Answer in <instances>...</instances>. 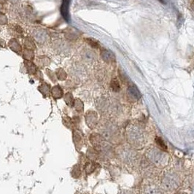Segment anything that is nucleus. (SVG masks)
Listing matches in <instances>:
<instances>
[{
    "mask_svg": "<svg viewBox=\"0 0 194 194\" xmlns=\"http://www.w3.org/2000/svg\"><path fill=\"white\" fill-rule=\"evenodd\" d=\"M117 129L113 123L107 122L104 124L101 129V134L103 138L106 140H112L115 137H116Z\"/></svg>",
    "mask_w": 194,
    "mask_h": 194,
    "instance_id": "423d86ee",
    "label": "nucleus"
},
{
    "mask_svg": "<svg viewBox=\"0 0 194 194\" xmlns=\"http://www.w3.org/2000/svg\"><path fill=\"white\" fill-rule=\"evenodd\" d=\"M110 87H111V89H113V91H114L115 92L119 91L121 89L120 84H119L118 81H117V79L112 80V81L110 83Z\"/></svg>",
    "mask_w": 194,
    "mask_h": 194,
    "instance_id": "9b49d317",
    "label": "nucleus"
},
{
    "mask_svg": "<svg viewBox=\"0 0 194 194\" xmlns=\"http://www.w3.org/2000/svg\"><path fill=\"white\" fill-rule=\"evenodd\" d=\"M128 95L129 96V97H131V99L134 100H138L141 97V93L140 90L137 89V86L134 85H132L129 87Z\"/></svg>",
    "mask_w": 194,
    "mask_h": 194,
    "instance_id": "1a4fd4ad",
    "label": "nucleus"
},
{
    "mask_svg": "<svg viewBox=\"0 0 194 194\" xmlns=\"http://www.w3.org/2000/svg\"><path fill=\"white\" fill-rule=\"evenodd\" d=\"M86 123L89 126V128L93 129L97 126L98 116L95 112H89L85 115Z\"/></svg>",
    "mask_w": 194,
    "mask_h": 194,
    "instance_id": "0eeeda50",
    "label": "nucleus"
},
{
    "mask_svg": "<svg viewBox=\"0 0 194 194\" xmlns=\"http://www.w3.org/2000/svg\"><path fill=\"white\" fill-rule=\"evenodd\" d=\"M117 155L121 160L128 164H132L138 158L137 152L126 146L121 147V148L117 150Z\"/></svg>",
    "mask_w": 194,
    "mask_h": 194,
    "instance_id": "39448f33",
    "label": "nucleus"
},
{
    "mask_svg": "<svg viewBox=\"0 0 194 194\" xmlns=\"http://www.w3.org/2000/svg\"><path fill=\"white\" fill-rule=\"evenodd\" d=\"M126 137L134 147H141L144 143V135L141 129L134 125H129L126 129Z\"/></svg>",
    "mask_w": 194,
    "mask_h": 194,
    "instance_id": "f03ea898",
    "label": "nucleus"
},
{
    "mask_svg": "<svg viewBox=\"0 0 194 194\" xmlns=\"http://www.w3.org/2000/svg\"><path fill=\"white\" fill-rule=\"evenodd\" d=\"M88 42H89V44L91 45L93 48H98V46H99L98 43L93 40H88Z\"/></svg>",
    "mask_w": 194,
    "mask_h": 194,
    "instance_id": "f3484780",
    "label": "nucleus"
},
{
    "mask_svg": "<svg viewBox=\"0 0 194 194\" xmlns=\"http://www.w3.org/2000/svg\"><path fill=\"white\" fill-rule=\"evenodd\" d=\"M188 6L191 10H194V0H188Z\"/></svg>",
    "mask_w": 194,
    "mask_h": 194,
    "instance_id": "dca6fc26",
    "label": "nucleus"
},
{
    "mask_svg": "<svg viewBox=\"0 0 194 194\" xmlns=\"http://www.w3.org/2000/svg\"><path fill=\"white\" fill-rule=\"evenodd\" d=\"M101 56L102 59L107 63H111L115 61V56L113 53L107 50H104L101 53Z\"/></svg>",
    "mask_w": 194,
    "mask_h": 194,
    "instance_id": "9d476101",
    "label": "nucleus"
},
{
    "mask_svg": "<svg viewBox=\"0 0 194 194\" xmlns=\"http://www.w3.org/2000/svg\"><path fill=\"white\" fill-rule=\"evenodd\" d=\"M74 143H75L76 145H77L78 143H80V142H82V137L81 134L79 131H74Z\"/></svg>",
    "mask_w": 194,
    "mask_h": 194,
    "instance_id": "f8f14e48",
    "label": "nucleus"
},
{
    "mask_svg": "<svg viewBox=\"0 0 194 194\" xmlns=\"http://www.w3.org/2000/svg\"><path fill=\"white\" fill-rule=\"evenodd\" d=\"M177 194H186V193H177Z\"/></svg>",
    "mask_w": 194,
    "mask_h": 194,
    "instance_id": "6ab92c4d",
    "label": "nucleus"
},
{
    "mask_svg": "<svg viewBox=\"0 0 194 194\" xmlns=\"http://www.w3.org/2000/svg\"><path fill=\"white\" fill-rule=\"evenodd\" d=\"M146 157L152 164L158 167H164L168 164V156L157 148H150L146 151Z\"/></svg>",
    "mask_w": 194,
    "mask_h": 194,
    "instance_id": "f257e3e1",
    "label": "nucleus"
},
{
    "mask_svg": "<svg viewBox=\"0 0 194 194\" xmlns=\"http://www.w3.org/2000/svg\"><path fill=\"white\" fill-rule=\"evenodd\" d=\"M143 194H163L161 190L154 184H148L144 187Z\"/></svg>",
    "mask_w": 194,
    "mask_h": 194,
    "instance_id": "6e6552de",
    "label": "nucleus"
},
{
    "mask_svg": "<svg viewBox=\"0 0 194 194\" xmlns=\"http://www.w3.org/2000/svg\"><path fill=\"white\" fill-rule=\"evenodd\" d=\"M74 172H75V174H74V177H80V174H81V172H80V168L79 167V166L76 165L75 166H74L73 168V170H72V173H74Z\"/></svg>",
    "mask_w": 194,
    "mask_h": 194,
    "instance_id": "4468645a",
    "label": "nucleus"
},
{
    "mask_svg": "<svg viewBox=\"0 0 194 194\" xmlns=\"http://www.w3.org/2000/svg\"><path fill=\"white\" fill-rule=\"evenodd\" d=\"M91 141L93 145L97 148L100 153L105 157H110L113 154V147L107 140H105L102 137L98 134H92Z\"/></svg>",
    "mask_w": 194,
    "mask_h": 194,
    "instance_id": "7ed1b4c3",
    "label": "nucleus"
},
{
    "mask_svg": "<svg viewBox=\"0 0 194 194\" xmlns=\"http://www.w3.org/2000/svg\"><path fill=\"white\" fill-rule=\"evenodd\" d=\"M156 142H157L158 146L160 147V148L163 149V150H166V145H165V143L164 142V141L161 140V139L157 137V138H156Z\"/></svg>",
    "mask_w": 194,
    "mask_h": 194,
    "instance_id": "2eb2a0df",
    "label": "nucleus"
},
{
    "mask_svg": "<svg viewBox=\"0 0 194 194\" xmlns=\"http://www.w3.org/2000/svg\"><path fill=\"white\" fill-rule=\"evenodd\" d=\"M122 194H131V193H128V192H126V191H124Z\"/></svg>",
    "mask_w": 194,
    "mask_h": 194,
    "instance_id": "a211bd4d",
    "label": "nucleus"
},
{
    "mask_svg": "<svg viewBox=\"0 0 194 194\" xmlns=\"http://www.w3.org/2000/svg\"><path fill=\"white\" fill-rule=\"evenodd\" d=\"M162 187L166 191H174L179 187L180 179L179 176L174 172H168L164 174L162 179Z\"/></svg>",
    "mask_w": 194,
    "mask_h": 194,
    "instance_id": "20e7f679",
    "label": "nucleus"
},
{
    "mask_svg": "<svg viewBox=\"0 0 194 194\" xmlns=\"http://www.w3.org/2000/svg\"><path fill=\"white\" fill-rule=\"evenodd\" d=\"M94 164L91 162H89L86 164L85 165V172L87 174H90L91 172H92L94 169Z\"/></svg>",
    "mask_w": 194,
    "mask_h": 194,
    "instance_id": "ddd939ff",
    "label": "nucleus"
}]
</instances>
